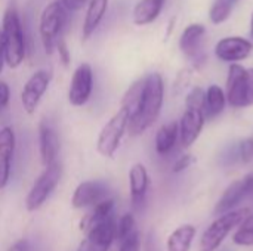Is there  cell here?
<instances>
[{
	"label": "cell",
	"instance_id": "7402d4cb",
	"mask_svg": "<svg viewBox=\"0 0 253 251\" xmlns=\"http://www.w3.org/2000/svg\"><path fill=\"white\" fill-rule=\"evenodd\" d=\"M179 138V127L176 121L163 124L156 133V151L160 155L169 154Z\"/></svg>",
	"mask_w": 253,
	"mask_h": 251
},
{
	"label": "cell",
	"instance_id": "83f0119b",
	"mask_svg": "<svg viewBox=\"0 0 253 251\" xmlns=\"http://www.w3.org/2000/svg\"><path fill=\"white\" fill-rule=\"evenodd\" d=\"M117 251H141V234L135 231L129 238L120 243Z\"/></svg>",
	"mask_w": 253,
	"mask_h": 251
},
{
	"label": "cell",
	"instance_id": "30bf717a",
	"mask_svg": "<svg viewBox=\"0 0 253 251\" xmlns=\"http://www.w3.org/2000/svg\"><path fill=\"white\" fill-rule=\"evenodd\" d=\"M251 195H253V173L246 175L245 178H242L239 180H234L231 185L227 186V189L218 200V203L213 209V213L216 216L230 213V212L236 210V207Z\"/></svg>",
	"mask_w": 253,
	"mask_h": 251
},
{
	"label": "cell",
	"instance_id": "5b68a950",
	"mask_svg": "<svg viewBox=\"0 0 253 251\" xmlns=\"http://www.w3.org/2000/svg\"><path fill=\"white\" fill-rule=\"evenodd\" d=\"M251 215L249 209H237L222 216H218L211 226L203 232L199 244V251H216L224 243L227 235L237 228L248 216Z\"/></svg>",
	"mask_w": 253,
	"mask_h": 251
},
{
	"label": "cell",
	"instance_id": "8fae6325",
	"mask_svg": "<svg viewBox=\"0 0 253 251\" xmlns=\"http://www.w3.org/2000/svg\"><path fill=\"white\" fill-rule=\"evenodd\" d=\"M50 80H52V74H50V71H46V70L36 71L27 80V83L21 92V104L27 114L33 115L36 112L43 95L46 93V90L50 84Z\"/></svg>",
	"mask_w": 253,
	"mask_h": 251
},
{
	"label": "cell",
	"instance_id": "ba28073f",
	"mask_svg": "<svg viewBox=\"0 0 253 251\" xmlns=\"http://www.w3.org/2000/svg\"><path fill=\"white\" fill-rule=\"evenodd\" d=\"M61 176H62V166L59 161L44 167V170L36 179L30 192L25 197V209L28 212H37L56 189V186L61 182Z\"/></svg>",
	"mask_w": 253,
	"mask_h": 251
},
{
	"label": "cell",
	"instance_id": "7c38bea8",
	"mask_svg": "<svg viewBox=\"0 0 253 251\" xmlns=\"http://www.w3.org/2000/svg\"><path fill=\"white\" fill-rule=\"evenodd\" d=\"M93 90V71L89 64H80L70 81L68 101L73 107H83L92 96Z\"/></svg>",
	"mask_w": 253,
	"mask_h": 251
},
{
	"label": "cell",
	"instance_id": "4dcf8cb0",
	"mask_svg": "<svg viewBox=\"0 0 253 251\" xmlns=\"http://www.w3.org/2000/svg\"><path fill=\"white\" fill-rule=\"evenodd\" d=\"M10 101V89L6 81L0 80V111H3Z\"/></svg>",
	"mask_w": 253,
	"mask_h": 251
},
{
	"label": "cell",
	"instance_id": "d6986e66",
	"mask_svg": "<svg viewBox=\"0 0 253 251\" xmlns=\"http://www.w3.org/2000/svg\"><path fill=\"white\" fill-rule=\"evenodd\" d=\"M107 7H108V0H89L86 16L83 21V28H82L83 40H87L96 31L101 21L104 19Z\"/></svg>",
	"mask_w": 253,
	"mask_h": 251
},
{
	"label": "cell",
	"instance_id": "e575fe53",
	"mask_svg": "<svg viewBox=\"0 0 253 251\" xmlns=\"http://www.w3.org/2000/svg\"><path fill=\"white\" fill-rule=\"evenodd\" d=\"M4 46H3V34H1V27H0V72L3 71L4 65Z\"/></svg>",
	"mask_w": 253,
	"mask_h": 251
},
{
	"label": "cell",
	"instance_id": "4fadbf2b",
	"mask_svg": "<svg viewBox=\"0 0 253 251\" xmlns=\"http://www.w3.org/2000/svg\"><path fill=\"white\" fill-rule=\"evenodd\" d=\"M108 194V186L101 180H86L79 183L71 197V206L74 209H87L93 207L98 203L104 201Z\"/></svg>",
	"mask_w": 253,
	"mask_h": 251
},
{
	"label": "cell",
	"instance_id": "52a82bcc",
	"mask_svg": "<svg viewBox=\"0 0 253 251\" xmlns=\"http://www.w3.org/2000/svg\"><path fill=\"white\" fill-rule=\"evenodd\" d=\"M129 118H130V112L127 111V108L122 107L102 127L96 141V151L102 157L105 158L114 157L125 133L127 132Z\"/></svg>",
	"mask_w": 253,
	"mask_h": 251
},
{
	"label": "cell",
	"instance_id": "2e32d148",
	"mask_svg": "<svg viewBox=\"0 0 253 251\" xmlns=\"http://www.w3.org/2000/svg\"><path fill=\"white\" fill-rule=\"evenodd\" d=\"M39 148H40V158L44 167L58 161V154L61 148L59 136L55 127L47 121H42L39 126Z\"/></svg>",
	"mask_w": 253,
	"mask_h": 251
},
{
	"label": "cell",
	"instance_id": "f1b7e54d",
	"mask_svg": "<svg viewBox=\"0 0 253 251\" xmlns=\"http://www.w3.org/2000/svg\"><path fill=\"white\" fill-rule=\"evenodd\" d=\"M239 154L243 163H249L253 158V139L252 138H246L240 142L239 146Z\"/></svg>",
	"mask_w": 253,
	"mask_h": 251
},
{
	"label": "cell",
	"instance_id": "cb8c5ba5",
	"mask_svg": "<svg viewBox=\"0 0 253 251\" xmlns=\"http://www.w3.org/2000/svg\"><path fill=\"white\" fill-rule=\"evenodd\" d=\"M196 237V228L193 225H182L175 229L166 243V251H190Z\"/></svg>",
	"mask_w": 253,
	"mask_h": 251
},
{
	"label": "cell",
	"instance_id": "8992f818",
	"mask_svg": "<svg viewBox=\"0 0 253 251\" xmlns=\"http://www.w3.org/2000/svg\"><path fill=\"white\" fill-rule=\"evenodd\" d=\"M227 101L234 108L253 105V68L231 64L227 77Z\"/></svg>",
	"mask_w": 253,
	"mask_h": 251
},
{
	"label": "cell",
	"instance_id": "6da1fadb",
	"mask_svg": "<svg viewBox=\"0 0 253 251\" xmlns=\"http://www.w3.org/2000/svg\"><path fill=\"white\" fill-rule=\"evenodd\" d=\"M165 101V83L159 72L144 77L139 99L130 112L127 132L130 136H139L150 129L160 115Z\"/></svg>",
	"mask_w": 253,
	"mask_h": 251
},
{
	"label": "cell",
	"instance_id": "44dd1931",
	"mask_svg": "<svg viewBox=\"0 0 253 251\" xmlns=\"http://www.w3.org/2000/svg\"><path fill=\"white\" fill-rule=\"evenodd\" d=\"M114 200L113 198H105L104 201L98 203L96 206L92 207V210L82 219L80 222V229L82 231H89L92 226L107 220L108 217L114 216Z\"/></svg>",
	"mask_w": 253,
	"mask_h": 251
},
{
	"label": "cell",
	"instance_id": "d590c367",
	"mask_svg": "<svg viewBox=\"0 0 253 251\" xmlns=\"http://www.w3.org/2000/svg\"><path fill=\"white\" fill-rule=\"evenodd\" d=\"M251 34L253 37V12H252V21H251Z\"/></svg>",
	"mask_w": 253,
	"mask_h": 251
},
{
	"label": "cell",
	"instance_id": "3957f363",
	"mask_svg": "<svg viewBox=\"0 0 253 251\" xmlns=\"http://www.w3.org/2000/svg\"><path fill=\"white\" fill-rule=\"evenodd\" d=\"M205 105V90L202 87H194L185 99V112L178 123L179 139L184 148H190L200 136L206 117L203 112Z\"/></svg>",
	"mask_w": 253,
	"mask_h": 251
},
{
	"label": "cell",
	"instance_id": "f546056e",
	"mask_svg": "<svg viewBox=\"0 0 253 251\" xmlns=\"http://www.w3.org/2000/svg\"><path fill=\"white\" fill-rule=\"evenodd\" d=\"M193 163H194V157H193L191 154H184V155H181V157L175 161L172 170H173V173H181V172H184L185 169H188Z\"/></svg>",
	"mask_w": 253,
	"mask_h": 251
},
{
	"label": "cell",
	"instance_id": "1f68e13d",
	"mask_svg": "<svg viewBox=\"0 0 253 251\" xmlns=\"http://www.w3.org/2000/svg\"><path fill=\"white\" fill-rule=\"evenodd\" d=\"M56 50L59 52V58H61L62 64L67 67V65L70 64V59H71V56H70L68 47H67V44L64 43V40H61V41L58 43V46H56Z\"/></svg>",
	"mask_w": 253,
	"mask_h": 251
},
{
	"label": "cell",
	"instance_id": "836d02e7",
	"mask_svg": "<svg viewBox=\"0 0 253 251\" xmlns=\"http://www.w3.org/2000/svg\"><path fill=\"white\" fill-rule=\"evenodd\" d=\"M7 251H33V247H31V244H30V241L28 240H19V241H16L15 244H12L10 246V249Z\"/></svg>",
	"mask_w": 253,
	"mask_h": 251
},
{
	"label": "cell",
	"instance_id": "9a60e30c",
	"mask_svg": "<svg viewBox=\"0 0 253 251\" xmlns=\"http://www.w3.org/2000/svg\"><path fill=\"white\" fill-rule=\"evenodd\" d=\"M16 146L15 132L10 126L0 129V189H4L10 179L12 161Z\"/></svg>",
	"mask_w": 253,
	"mask_h": 251
},
{
	"label": "cell",
	"instance_id": "484cf974",
	"mask_svg": "<svg viewBox=\"0 0 253 251\" xmlns=\"http://www.w3.org/2000/svg\"><path fill=\"white\" fill-rule=\"evenodd\" d=\"M233 243L240 247H252L253 246V215H249L239 226L236 234L233 235Z\"/></svg>",
	"mask_w": 253,
	"mask_h": 251
},
{
	"label": "cell",
	"instance_id": "7a4b0ae2",
	"mask_svg": "<svg viewBox=\"0 0 253 251\" xmlns=\"http://www.w3.org/2000/svg\"><path fill=\"white\" fill-rule=\"evenodd\" d=\"M1 34L4 46V62L10 68H18L25 59L27 44L21 16L13 6H9L3 15Z\"/></svg>",
	"mask_w": 253,
	"mask_h": 251
},
{
	"label": "cell",
	"instance_id": "ffe728a7",
	"mask_svg": "<svg viewBox=\"0 0 253 251\" xmlns=\"http://www.w3.org/2000/svg\"><path fill=\"white\" fill-rule=\"evenodd\" d=\"M166 0H139L133 7V22L136 25H148L157 19Z\"/></svg>",
	"mask_w": 253,
	"mask_h": 251
},
{
	"label": "cell",
	"instance_id": "e0dca14e",
	"mask_svg": "<svg viewBox=\"0 0 253 251\" xmlns=\"http://www.w3.org/2000/svg\"><path fill=\"white\" fill-rule=\"evenodd\" d=\"M206 34L203 24H190L179 37V49L187 58H197L202 53V41Z\"/></svg>",
	"mask_w": 253,
	"mask_h": 251
},
{
	"label": "cell",
	"instance_id": "ac0fdd59",
	"mask_svg": "<svg viewBox=\"0 0 253 251\" xmlns=\"http://www.w3.org/2000/svg\"><path fill=\"white\" fill-rule=\"evenodd\" d=\"M150 185V176L142 163H136L129 170V189H130V198L135 206L141 204L148 192Z\"/></svg>",
	"mask_w": 253,
	"mask_h": 251
},
{
	"label": "cell",
	"instance_id": "9c48e42d",
	"mask_svg": "<svg viewBox=\"0 0 253 251\" xmlns=\"http://www.w3.org/2000/svg\"><path fill=\"white\" fill-rule=\"evenodd\" d=\"M116 217L111 216L86 231V237L79 244L77 251H110L116 241Z\"/></svg>",
	"mask_w": 253,
	"mask_h": 251
},
{
	"label": "cell",
	"instance_id": "5bb4252c",
	"mask_svg": "<svg viewBox=\"0 0 253 251\" xmlns=\"http://www.w3.org/2000/svg\"><path fill=\"white\" fill-rule=\"evenodd\" d=\"M253 44L243 37H224L215 46V55L224 62H239L246 59L252 52Z\"/></svg>",
	"mask_w": 253,
	"mask_h": 251
},
{
	"label": "cell",
	"instance_id": "277c9868",
	"mask_svg": "<svg viewBox=\"0 0 253 251\" xmlns=\"http://www.w3.org/2000/svg\"><path fill=\"white\" fill-rule=\"evenodd\" d=\"M67 9L61 3V0H55L49 3L39 21V34L43 44V49L47 55H52L56 50L58 43L62 40V31L67 24Z\"/></svg>",
	"mask_w": 253,
	"mask_h": 251
},
{
	"label": "cell",
	"instance_id": "d4e9b609",
	"mask_svg": "<svg viewBox=\"0 0 253 251\" xmlns=\"http://www.w3.org/2000/svg\"><path fill=\"white\" fill-rule=\"evenodd\" d=\"M237 1L239 0H213L209 10V19L212 21V24L219 25L225 22L230 18Z\"/></svg>",
	"mask_w": 253,
	"mask_h": 251
},
{
	"label": "cell",
	"instance_id": "4316f807",
	"mask_svg": "<svg viewBox=\"0 0 253 251\" xmlns=\"http://www.w3.org/2000/svg\"><path fill=\"white\" fill-rule=\"evenodd\" d=\"M136 231V222L132 213L123 215L119 222H116V241L123 243Z\"/></svg>",
	"mask_w": 253,
	"mask_h": 251
},
{
	"label": "cell",
	"instance_id": "603a6c76",
	"mask_svg": "<svg viewBox=\"0 0 253 251\" xmlns=\"http://www.w3.org/2000/svg\"><path fill=\"white\" fill-rule=\"evenodd\" d=\"M227 104V96L224 90L218 84L209 86V89L205 92V105H203V112L206 118H215L219 115Z\"/></svg>",
	"mask_w": 253,
	"mask_h": 251
},
{
	"label": "cell",
	"instance_id": "d6a6232c",
	"mask_svg": "<svg viewBox=\"0 0 253 251\" xmlns=\"http://www.w3.org/2000/svg\"><path fill=\"white\" fill-rule=\"evenodd\" d=\"M87 1H89V0H61V3L64 4V7H65L67 10H73V12L80 10Z\"/></svg>",
	"mask_w": 253,
	"mask_h": 251
}]
</instances>
